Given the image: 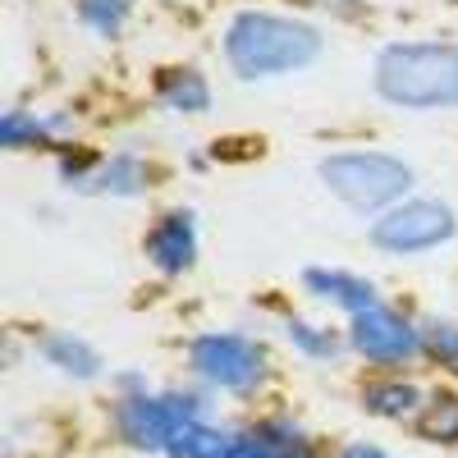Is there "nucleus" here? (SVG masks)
Instances as JSON below:
<instances>
[{
  "label": "nucleus",
  "mask_w": 458,
  "mask_h": 458,
  "mask_svg": "<svg viewBox=\"0 0 458 458\" xmlns=\"http://www.w3.org/2000/svg\"><path fill=\"white\" fill-rule=\"evenodd\" d=\"M422 390L412 386V380L394 376V380H371V386L362 390V408L371 417H390V422H399V417H417L422 412Z\"/></svg>",
  "instance_id": "obj_12"
},
{
  "label": "nucleus",
  "mask_w": 458,
  "mask_h": 458,
  "mask_svg": "<svg viewBox=\"0 0 458 458\" xmlns=\"http://www.w3.org/2000/svg\"><path fill=\"white\" fill-rule=\"evenodd\" d=\"M349 349L376 367H399L422 349V326H412L408 317H399L394 308H386V302H376V308L358 312L353 326H349Z\"/></svg>",
  "instance_id": "obj_7"
},
{
  "label": "nucleus",
  "mask_w": 458,
  "mask_h": 458,
  "mask_svg": "<svg viewBox=\"0 0 458 458\" xmlns=\"http://www.w3.org/2000/svg\"><path fill=\"white\" fill-rule=\"evenodd\" d=\"M422 349L440 362V367H449V371H458V321H422Z\"/></svg>",
  "instance_id": "obj_19"
},
{
  "label": "nucleus",
  "mask_w": 458,
  "mask_h": 458,
  "mask_svg": "<svg viewBox=\"0 0 458 458\" xmlns=\"http://www.w3.org/2000/svg\"><path fill=\"white\" fill-rule=\"evenodd\" d=\"M37 353H42L55 371L73 376V380H92L101 376V353L88 339H79L73 330H51L47 339H37Z\"/></svg>",
  "instance_id": "obj_10"
},
{
  "label": "nucleus",
  "mask_w": 458,
  "mask_h": 458,
  "mask_svg": "<svg viewBox=\"0 0 458 458\" xmlns=\"http://www.w3.org/2000/svg\"><path fill=\"white\" fill-rule=\"evenodd\" d=\"M147 188V165L133 157V151H120L97 165V174L83 183V193H110V198H138Z\"/></svg>",
  "instance_id": "obj_13"
},
{
  "label": "nucleus",
  "mask_w": 458,
  "mask_h": 458,
  "mask_svg": "<svg viewBox=\"0 0 458 458\" xmlns=\"http://www.w3.org/2000/svg\"><path fill=\"white\" fill-rule=\"evenodd\" d=\"M142 252L161 276H183L198 257V220H193V211L188 207L161 211L157 220H151V229L142 234Z\"/></svg>",
  "instance_id": "obj_8"
},
{
  "label": "nucleus",
  "mask_w": 458,
  "mask_h": 458,
  "mask_svg": "<svg viewBox=\"0 0 458 458\" xmlns=\"http://www.w3.org/2000/svg\"><path fill=\"white\" fill-rule=\"evenodd\" d=\"M371 83L399 110H458V42H390Z\"/></svg>",
  "instance_id": "obj_2"
},
{
  "label": "nucleus",
  "mask_w": 458,
  "mask_h": 458,
  "mask_svg": "<svg viewBox=\"0 0 458 458\" xmlns=\"http://www.w3.org/2000/svg\"><path fill=\"white\" fill-rule=\"evenodd\" d=\"M73 10H79V23H88L97 37H114L129 23L133 0H73Z\"/></svg>",
  "instance_id": "obj_17"
},
{
  "label": "nucleus",
  "mask_w": 458,
  "mask_h": 458,
  "mask_svg": "<svg viewBox=\"0 0 458 458\" xmlns=\"http://www.w3.org/2000/svg\"><path fill=\"white\" fill-rule=\"evenodd\" d=\"M458 234V220L449 202L436 198H408L399 207H390L371 225V243L390 257H417V252H431L440 243H449Z\"/></svg>",
  "instance_id": "obj_6"
},
{
  "label": "nucleus",
  "mask_w": 458,
  "mask_h": 458,
  "mask_svg": "<svg viewBox=\"0 0 458 458\" xmlns=\"http://www.w3.org/2000/svg\"><path fill=\"white\" fill-rule=\"evenodd\" d=\"M302 289H308L317 302H330V308H344L349 317L376 308V284L353 276V271H339V266H308L302 271Z\"/></svg>",
  "instance_id": "obj_9"
},
{
  "label": "nucleus",
  "mask_w": 458,
  "mask_h": 458,
  "mask_svg": "<svg viewBox=\"0 0 458 458\" xmlns=\"http://www.w3.org/2000/svg\"><path fill=\"white\" fill-rule=\"evenodd\" d=\"M157 97L174 110V114H202L211 106V83H207V73L193 69V64H183V69H165L161 79H157Z\"/></svg>",
  "instance_id": "obj_11"
},
{
  "label": "nucleus",
  "mask_w": 458,
  "mask_h": 458,
  "mask_svg": "<svg viewBox=\"0 0 458 458\" xmlns=\"http://www.w3.org/2000/svg\"><path fill=\"white\" fill-rule=\"evenodd\" d=\"M417 436L431 445H458V394L436 390L417 412Z\"/></svg>",
  "instance_id": "obj_14"
},
{
  "label": "nucleus",
  "mask_w": 458,
  "mask_h": 458,
  "mask_svg": "<svg viewBox=\"0 0 458 458\" xmlns=\"http://www.w3.org/2000/svg\"><path fill=\"white\" fill-rule=\"evenodd\" d=\"M339 458H390L386 449H376V445H349Z\"/></svg>",
  "instance_id": "obj_21"
},
{
  "label": "nucleus",
  "mask_w": 458,
  "mask_h": 458,
  "mask_svg": "<svg viewBox=\"0 0 458 458\" xmlns=\"http://www.w3.org/2000/svg\"><path fill=\"white\" fill-rule=\"evenodd\" d=\"M55 129H64V120H37L28 110H5V120H0V142L10 151L19 147H32V142H47Z\"/></svg>",
  "instance_id": "obj_16"
},
{
  "label": "nucleus",
  "mask_w": 458,
  "mask_h": 458,
  "mask_svg": "<svg viewBox=\"0 0 458 458\" xmlns=\"http://www.w3.org/2000/svg\"><path fill=\"white\" fill-rule=\"evenodd\" d=\"M326 193L339 198L353 211H380L408 202L403 193L412 188V165L390 157V151H335L317 165Z\"/></svg>",
  "instance_id": "obj_3"
},
{
  "label": "nucleus",
  "mask_w": 458,
  "mask_h": 458,
  "mask_svg": "<svg viewBox=\"0 0 458 458\" xmlns=\"http://www.w3.org/2000/svg\"><path fill=\"white\" fill-rule=\"evenodd\" d=\"M321 32L302 19L271 14V10H243L225 28V64L239 79H284V73L308 69L321 55Z\"/></svg>",
  "instance_id": "obj_1"
},
{
  "label": "nucleus",
  "mask_w": 458,
  "mask_h": 458,
  "mask_svg": "<svg viewBox=\"0 0 458 458\" xmlns=\"http://www.w3.org/2000/svg\"><path fill=\"white\" fill-rule=\"evenodd\" d=\"M188 367L216 390L248 394L266 376V349L257 339L234 335V330H207V335H198L193 344H188Z\"/></svg>",
  "instance_id": "obj_5"
},
{
  "label": "nucleus",
  "mask_w": 458,
  "mask_h": 458,
  "mask_svg": "<svg viewBox=\"0 0 458 458\" xmlns=\"http://www.w3.org/2000/svg\"><path fill=\"white\" fill-rule=\"evenodd\" d=\"M225 449H229V436L216 431V427H207V422H198V427H188L170 445V458H220Z\"/></svg>",
  "instance_id": "obj_18"
},
{
  "label": "nucleus",
  "mask_w": 458,
  "mask_h": 458,
  "mask_svg": "<svg viewBox=\"0 0 458 458\" xmlns=\"http://www.w3.org/2000/svg\"><path fill=\"white\" fill-rule=\"evenodd\" d=\"M207 403L193 399V394H124L120 408H114V427L120 436L138 449H157V454H170V445L202 422Z\"/></svg>",
  "instance_id": "obj_4"
},
{
  "label": "nucleus",
  "mask_w": 458,
  "mask_h": 458,
  "mask_svg": "<svg viewBox=\"0 0 458 458\" xmlns=\"http://www.w3.org/2000/svg\"><path fill=\"white\" fill-rule=\"evenodd\" d=\"M220 458H276L257 436H229V449Z\"/></svg>",
  "instance_id": "obj_20"
},
{
  "label": "nucleus",
  "mask_w": 458,
  "mask_h": 458,
  "mask_svg": "<svg viewBox=\"0 0 458 458\" xmlns=\"http://www.w3.org/2000/svg\"><path fill=\"white\" fill-rule=\"evenodd\" d=\"M284 335H289V344H293L298 353H308V358H317V362H330V358H339V349H344V339H339L335 330L312 326V321H302V317H289V321H284Z\"/></svg>",
  "instance_id": "obj_15"
}]
</instances>
